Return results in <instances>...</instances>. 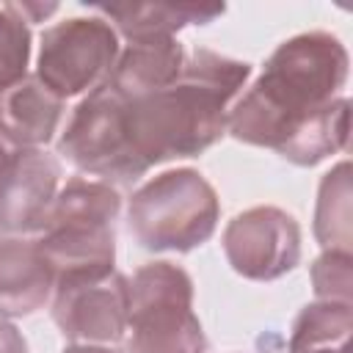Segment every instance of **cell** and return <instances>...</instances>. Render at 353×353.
Instances as JSON below:
<instances>
[{
    "instance_id": "6da1fadb",
    "label": "cell",
    "mask_w": 353,
    "mask_h": 353,
    "mask_svg": "<svg viewBox=\"0 0 353 353\" xmlns=\"http://www.w3.org/2000/svg\"><path fill=\"white\" fill-rule=\"evenodd\" d=\"M347 63L345 44L325 30L281 41L262 74L229 108L226 132L240 143L279 152L312 113L342 97Z\"/></svg>"
},
{
    "instance_id": "7a4b0ae2",
    "label": "cell",
    "mask_w": 353,
    "mask_h": 353,
    "mask_svg": "<svg viewBox=\"0 0 353 353\" xmlns=\"http://www.w3.org/2000/svg\"><path fill=\"white\" fill-rule=\"evenodd\" d=\"M251 63L212 50L185 55L179 77L135 102H127L132 146L152 168L207 152L223 132L232 99L245 88Z\"/></svg>"
},
{
    "instance_id": "3957f363",
    "label": "cell",
    "mask_w": 353,
    "mask_h": 353,
    "mask_svg": "<svg viewBox=\"0 0 353 353\" xmlns=\"http://www.w3.org/2000/svg\"><path fill=\"white\" fill-rule=\"evenodd\" d=\"M119 212L121 196L108 182L74 176L55 193L36 237L55 284L66 279H97L116 270Z\"/></svg>"
},
{
    "instance_id": "277c9868",
    "label": "cell",
    "mask_w": 353,
    "mask_h": 353,
    "mask_svg": "<svg viewBox=\"0 0 353 353\" xmlns=\"http://www.w3.org/2000/svg\"><path fill=\"white\" fill-rule=\"evenodd\" d=\"M221 201L196 168H171L143 182L127 207L132 237L146 251L188 254L215 234Z\"/></svg>"
},
{
    "instance_id": "5b68a950",
    "label": "cell",
    "mask_w": 353,
    "mask_h": 353,
    "mask_svg": "<svg viewBox=\"0 0 353 353\" xmlns=\"http://www.w3.org/2000/svg\"><path fill=\"white\" fill-rule=\"evenodd\" d=\"M127 331V353H207L188 270L165 259L138 268L130 279Z\"/></svg>"
},
{
    "instance_id": "8992f818",
    "label": "cell",
    "mask_w": 353,
    "mask_h": 353,
    "mask_svg": "<svg viewBox=\"0 0 353 353\" xmlns=\"http://www.w3.org/2000/svg\"><path fill=\"white\" fill-rule=\"evenodd\" d=\"M58 154H63L77 171L102 176V182L132 185L149 171L132 146L127 99L105 83L72 110V119L58 141Z\"/></svg>"
},
{
    "instance_id": "52a82bcc",
    "label": "cell",
    "mask_w": 353,
    "mask_h": 353,
    "mask_svg": "<svg viewBox=\"0 0 353 353\" xmlns=\"http://www.w3.org/2000/svg\"><path fill=\"white\" fill-rule=\"evenodd\" d=\"M119 33L102 17H69L41 33L36 80L58 99L99 88L119 58Z\"/></svg>"
},
{
    "instance_id": "ba28073f",
    "label": "cell",
    "mask_w": 353,
    "mask_h": 353,
    "mask_svg": "<svg viewBox=\"0 0 353 353\" xmlns=\"http://www.w3.org/2000/svg\"><path fill=\"white\" fill-rule=\"evenodd\" d=\"M52 323L72 345H116L127 334L130 279L119 270L66 279L52 290Z\"/></svg>"
},
{
    "instance_id": "9c48e42d",
    "label": "cell",
    "mask_w": 353,
    "mask_h": 353,
    "mask_svg": "<svg viewBox=\"0 0 353 353\" xmlns=\"http://www.w3.org/2000/svg\"><path fill=\"white\" fill-rule=\"evenodd\" d=\"M223 254L234 273L251 281H273L301 262V226L279 207L237 212L223 229Z\"/></svg>"
},
{
    "instance_id": "30bf717a",
    "label": "cell",
    "mask_w": 353,
    "mask_h": 353,
    "mask_svg": "<svg viewBox=\"0 0 353 353\" xmlns=\"http://www.w3.org/2000/svg\"><path fill=\"white\" fill-rule=\"evenodd\" d=\"M61 182V163L44 149H11L0 168V232L39 234Z\"/></svg>"
},
{
    "instance_id": "8fae6325",
    "label": "cell",
    "mask_w": 353,
    "mask_h": 353,
    "mask_svg": "<svg viewBox=\"0 0 353 353\" xmlns=\"http://www.w3.org/2000/svg\"><path fill=\"white\" fill-rule=\"evenodd\" d=\"M63 116V99L50 94L36 74L0 88V141L14 149H41L52 141Z\"/></svg>"
},
{
    "instance_id": "7c38bea8",
    "label": "cell",
    "mask_w": 353,
    "mask_h": 353,
    "mask_svg": "<svg viewBox=\"0 0 353 353\" xmlns=\"http://www.w3.org/2000/svg\"><path fill=\"white\" fill-rule=\"evenodd\" d=\"M185 63V50L174 36H154V39H135L130 41L105 80L110 91H116L121 99L135 102L141 97H149L165 85H171Z\"/></svg>"
},
{
    "instance_id": "4fadbf2b",
    "label": "cell",
    "mask_w": 353,
    "mask_h": 353,
    "mask_svg": "<svg viewBox=\"0 0 353 353\" xmlns=\"http://www.w3.org/2000/svg\"><path fill=\"white\" fill-rule=\"evenodd\" d=\"M55 290V276L36 240H0V317H25L41 309Z\"/></svg>"
},
{
    "instance_id": "5bb4252c",
    "label": "cell",
    "mask_w": 353,
    "mask_h": 353,
    "mask_svg": "<svg viewBox=\"0 0 353 353\" xmlns=\"http://www.w3.org/2000/svg\"><path fill=\"white\" fill-rule=\"evenodd\" d=\"M102 19H113L130 41L174 36L188 25H210L223 14L218 3H132V6H91Z\"/></svg>"
},
{
    "instance_id": "9a60e30c",
    "label": "cell",
    "mask_w": 353,
    "mask_h": 353,
    "mask_svg": "<svg viewBox=\"0 0 353 353\" xmlns=\"http://www.w3.org/2000/svg\"><path fill=\"white\" fill-rule=\"evenodd\" d=\"M350 132V99L336 97L317 113H312L279 149V154L295 165H317L325 157L347 146Z\"/></svg>"
},
{
    "instance_id": "2e32d148",
    "label": "cell",
    "mask_w": 353,
    "mask_h": 353,
    "mask_svg": "<svg viewBox=\"0 0 353 353\" xmlns=\"http://www.w3.org/2000/svg\"><path fill=\"white\" fill-rule=\"evenodd\" d=\"M353 303L314 301L295 317L287 353H350Z\"/></svg>"
},
{
    "instance_id": "e0dca14e",
    "label": "cell",
    "mask_w": 353,
    "mask_h": 353,
    "mask_svg": "<svg viewBox=\"0 0 353 353\" xmlns=\"http://www.w3.org/2000/svg\"><path fill=\"white\" fill-rule=\"evenodd\" d=\"M314 237L325 251H350V163H336L320 182L314 207Z\"/></svg>"
},
{
    "instance_id": "ac0fdd59",
    "label": "cell",
    "mask_w": 353,
    "mask_h": 353,
    "mask_svg": "<svg viewBox=\"0 0 353 353\" xmlns=\"http://www.w3.org/2000/svg\"><path fill=\"white\" fill-rule=\"evenodd\" d=\"M30 61V28L0 6V88L22 80Z\"/></svg>"
},
{
    "instance_id": "d6986e66",
    "label": "cell",
    "mask_w": 353,
    "mask_h": 353,
    "mask_svg": "<svg viewBox=\"0 0 353 353\" xmlns=\"http://www.w3.org/2000/svg\"><path fill=\"white\" fill-rule=\"evenodd\" d=\"M317 301L353 303V256L350 251H323L312 265Z\"/></svg>"
},
{
    "instance_id": "ffe728a7",
    "label": "cell",
    "mask_w": 353,
    "mask_h": 353,
    "mask_svg": "<svg viewBox=\"0 0 353 353\" xmlns=\"http://www.w3.org/2000/svg\"><path fill=\"white\" fill-rule=\"evenodd\" d=\"M6 8L30 25V22H44L50 14H55L58 3H6Z\"/></svg>"
},
{
    "instance_id": "44dd1931",
    "label": "cell",
    "mask_w": 353,
    "mask_h": 353,
    "mask_svg": "<svg viewBox=\"0 0 353 353\" xmlns=\"http://www.w3.org/2000/svg\"><path fill=\"white\" fill-rule=\"evenodd\" d=\"M0 353H28V342L22 331L6 317H0Z\"/></svg>"
},
{
    "instance_id": "7402d4cb",
    "label": "cell",
    "mask_w": 353,
    "mask_h": 353,
    "mask_svg": "<svg viewBox=\"0 0 353 353\" xmlns=\"http://www.w3.org/2000/svg\"><path fill=\"white\" fill-rule=\"evenodd\" d=\"M63 353H124V350H116L110 345H69Z\"/></svg>"
},
{
    "instance_id": "603a6c76",
    "label": "cell",
    "mask_w": 353,
    "mask_h": 353,
    "mask_svg": "<svg viewBox=\"0 0 353 353\" xmlns=\"http://www.w3.org/2000/svg\"><path fill=\"white\" fill-rule=\"evenodd\" d=\"M8 152H11V149H6V143L0 141V168H3V163H6V157H8Z\"/></svg>"
}]
</instances>
